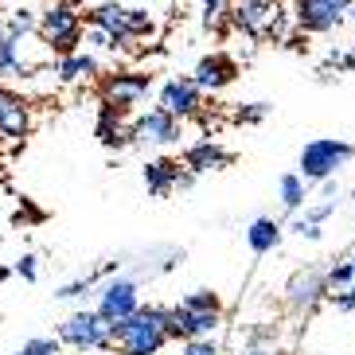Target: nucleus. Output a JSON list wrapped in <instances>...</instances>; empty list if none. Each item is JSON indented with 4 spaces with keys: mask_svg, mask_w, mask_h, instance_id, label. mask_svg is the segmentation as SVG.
Masks as SVG:
<instances>
[{
    "mask_svg": "<svg viewBox=\"0 0 355 355\" xmlns=\"http://www.w3.org/2000/svg\"><path fill=\"white\" fill-rule=\"evenodd\" d=\"M110 336H114V347L121 355H157L172 340L168 336V309H160V304L137 309L129 320L110 324Z\"/></svg>",
    "mask_w": 355,
    "mask_h": 355,
    "instance_id": "f257e3e1",
    "label": "nucleus"
},
{
    "mask_svg": "<svg viewBox=\"0 0 355 355\" xmlns=\"http://www.w3.org/2000/svg\"><path fill=\"white\" fill-rule=\"evenodd\" d=\"M230 24L250 40L285 43L293 35V12H282L277 0H230Z\"/></svg>",
    "mask_w": 355,
    "mask_h": 355,
    "instance_id": "f03ea898",
    "label": "nucleus"
},
{
    "mask_svg": "<svg viewBox=\"0 0 355 355\" xmlns=\"http://www.w3.org/2000/svg\"><path fill=\"white\" fill-rule=\"evenodd\" d=\"M40 40L59 55H74L78 43H83V16L74 4H63V0H51L47 8L40 12Z\"/></svg>",
    "mask_w": 355,
    "mask_h": 355,
    "instance_id": "7ed1b4c3",
    "label": "nucleus"
},
{
    "mask_svg": "<svg viewBox=\"0 0 355 355\" xmlns=\"http://www.w3.org/2000/svg\"><path fill=\"white\" fill-rule=\"evenodd\" d=\"M352 160V145L336 137H316L301 148V176L304 180H332Z\"/></svg>",
    "mask_w": 355,
    "mask_h": 355,
    "instance_id": "20e7f679",
    "label": "nucleus"
},
{
    "mask_svg": "<svg viewBox=\"0 0 355 355\" xmlns=\"http://www.w3.org/2000/svg\"><path fill=\"white\" fill-rule=\"evenodd\" d=\"M59 340L71 344V347H78V352H110V347H114L110 324H105L98 313H90V309L67 316V320L59 324Z\"/></svg>",
    "mask_w": 355,
    "mask_h": 355,
    "instance_id": "39448f33",
    "label": "nucleus"
},
{
    "mask_svg": "<svg viewBox=\"0 0 355 355\" xmlns=\"http://www.w3.org/2000/svg\"><path fill=\"white\" fill-rule=\"evenodd\" d=\"M355 0H293V24L304 35H324L347 20Z\"/></svg>",
    "mask_w": 355,
    "mask_h": 355,
    "instance_id": "423d86ee",
    "label": "nucleus"
},
{
    "mask_svg": "<svg viewBox=\"0 0 355 355\" xmlns=\"http://www.w3.org/2000/svg\"><path fill=\"white\" fill-rule=\"evenodd\" d=\"M137 309H141V297H137V282H129V277H110V282L98 289V309L94 313L102 316L105 324L129 320Z\"/></svg>",
    "mask_w": 355,
    "mask_h": 355,
    "instance_id": "0eeeda50",
    "label": "nucleus"
},
{
    "mask_svg": "<svg viewBox=\"0 0 355 355\" xmlns=\"http://www.w3.org/2000/svg\"><path fill=\"white\" fill-rule=\"evenodd\" d=\"M153 86V74H141V71H117V74H105L102 78V102L129 114L141 98L148 94Z\"/></svg>",
    "mask_w": 355,
    "mask_h": 355,
    "instance_id": "6e6552de",
    "label": "nucleus"
},
{
    "mask_svg": "<svg viewBox=\"0 0 355 355\" xmlns=\"http://www.w3.org/2000/svg\"><path fill=\"white\" fill-rule=\"evenodd\" d=\"M219 328V313H203V309H191V304L180 301L176 309H168V336L172 340H203Z\"/></svg>",
    "mask_w": 355,
    "mask_h": 355,
    "instance_id": "1a4fd4ad",
    "label": "nucleus"
},
{
    "mask_svg": "<svg viewBox=\"0 0 355 355\" xmlns=\"http://www.w3.org/2000/svg\"><path fill=\"white\" fill-rule=\"evenodd\" d=\"M160 110H168V114H176L180 121L184 117H199V110H203V90L196 86V78H168L164 86H160Z\"/></svg>",
    "mask_w": 355,
    "mask_h": 355,
    "instance_id": "9d476101",
    "label": "nucleus"
},
{
    "mask_svg": "<svg viewBox=\"0 0 355 355\" xmlns=\"http://www.w3.org/2000/svg\"><path fill=\"white\" fill-rule=\"evenodd\" d=\"M328 273L324 270H301L293 273L289 285H285V301H289V309H297V313H309L313 304H320L324 297H328Z\"/></svg>",
    "mask_w": 355,
    "mask_h": 355,
    "instance_id": "9b49d317",
    "label": "nucleus"
},
{
    "mask_svg": "<svg viewBox=\"0 0 355 355\" xmlns=\"http://www.w3.org/2000/svg\"><path fill=\"white\" fill-rule=\"evenodd\" d=\"M133 141L137 145H176L180 141V117L168 114V110H148V114H141L133 121Z\"/></svg>",
    "mask_w": 355,
    "mask_h": 355,
    "instance_id": "f8f14e48",
    "label": "nucleus"
},
{
    "mask_svg": "<svg viewBox=\"0 0 355 355\" xmlns=\"http://www.w3.org/2000/svg\"><path fill=\"white\" fill-rule=\"evenodd\" d=\"M28 129H32V105H28V98L8 90V86H0V137L24 141Z\"/></svg>",
    "mask_w": 355,
    "mask_h": 355,
    "instance_id": "ddd939ff",
    "label": "nucleus"
},
{
    "mask_svg": "<svg viewBox=\"0 0 355 355\" xmlns=\"http://www.w3.org/2000/svg\"><path fill=\"white\" fill-rule=\"evenodd\" d=\"M191 78H196L199 90L215 94V90H223V86H230L234 78H239V63H234L227 51H211V55H203V59L196 63Z\"/></svg>",
    "mask_w": 355,
    "mask_h": 355,
    "instance_id": "4468645a",
    "label": "nucleus"
},
{
    "mask_svg": "<svg viewBox=\"0 0 355 355\" xmlns=\"http://www.w3.org/2000/svg\"><path fill=\"white\" fill-rule=\"evenodd\" d=\"M98 141H102L105 148H125V145H137L133 141V125H125V114L121 110H114V105H105L98 110Z\"/></svg>",
    "mask_w": 355,
    "mask_h": 355,
    "instance_id": "2eb2a0df",
    "label": "nucleus"
},
{
    "mask_svg": "<svg viewBox=\"0 0 355 355\" xmlns=\"http://www.w3.org/2000/svg\"><path fill=\"white\" fill-rule=\"evenodd\" d=\"M86 20L94 24V28H105V32L121 43V51L133 47V35H129V8H121V4H98V8L86 12Z\"/></svg>",
    "mask_w": 355,
    "mask_h": 355,
    "instance_id": "dca6fc26",
    "label": "nucleus"
},
{
    "mask_svg": "<svg viewBox=\"0 0 355 355\" xmlns=\"http://www.w3.org/2000/svg\"><path fill=\"white\" fill-rule=\"evenodd\" d=\"M230 164V153L223 145H215V141H196V145H188V153H184V168L188 172H219V168Z\"/></svg>",
    "mask_w": 355,
    "mask_h": 355,
    "instance_id": "f3484780",
    "label": "nucleus"
},
{
    "mask_svg": "<svg viewBox=\"0 0 355 355\" xmlns=\"http://www.w3.org/2000/svg\"><path fill=\"white\" fill-rule=\"evenodd\" d=\"M180 180H184V168H180V160H148L145 164V184H148V196H168L172 188H180Z\"/></svg>",
    "mask_w": 355,
    "mask_h": 355,
    "instance_id": "a211bd4d",
    "label": "nucleus"
},
{
    "mask_svg": "<svg viewBox=\"0 0 355 355\" xmlns=\"http://www.w3.org/2000/svg\"><path fill=\"white\" fill-rule=\"evenodd\" d=\"M94 74H102V71H98V59H94V51L59 55V63H55V78H59L63 86H71V83H83V78H94Z\"/></svg>",
    "mask_w": 355,
    "mask_h": 355,
    "instance_id": "6ab92c4d",
    "label": "nucleus"
},
{
    "mask_svg": "<svg viewBox=\"0 0 355 355\" xmlns=\"http://www.w3.org/2000/svg\"><path fill=\"white\" fill-rule=\"evenodd\" d=\"M246 242H250L254 254H270L277 242H282V223L277 219H254L246 230Z\"/></svg>",
    "mask_w": 355,
    "mask_h": 355,
    "instance_id": "aec40b11",
    "label": "nucleus"
},
{
    "mask_svg": "<svg viewBox=\"0 0 355 355\" xmlns=\"http://www.w3.org/2000/svg\"><path fill=\"white\" fill-rule=\"evenodd\" d=\"M277 191H282L285 211H297L304 203V176H301V172H285L282 184H277Z\"/></svg>",
    "mask_w": 355,
    "mask_h": 355,
    "instance_id": "412c9836",
    "label": "nucleus"
},
{
    "mask_svg": "<svg viewBox=\"0 0 355 355\" xmlns=\"http://www.w3.org/2000/svg\"><path fill=\"white\" fill-rule=\"evenodd\" d=\"M83 43H86V51H94V55H98V51H121V43L105 32V28H94V24H86Z\"/></svg>",
    "mask_w": 355,
    "mask_h": 355,
    "instance_id": "4be33fe9",
    "label": "nucleus"
},
{
    "mask_svg": "<svg viewBox=\"0 0 355 355\" xmlns=\"http://www.w3.org/2000/svg\"><path fill=\"white\" fill-rule=\"evenodd\" d=\"M157 32V20L148 16V8H129V35L137 40H148V35Z\"/></svg>",
    "mask_w": 355,
    "mask_h": 355,
    "instance_id": "5701e85b",
    "label": "nucleus"
},
{
    "mask_svg": "<svg viewBox=\"0 0 355 355\" xmlns=\"http://www.w3.org/2000/svg\"><path fill=\"white\" fill-rule=\"evenodd\" d=\"M230 20V0H203V28H223Z\"/></svg>",
    "mask_w": 355,
    "mask_h": 355,
    "instance_id": "b1692460",
    "label": "nucleus"
},
{
    "mask_svg": "<svg viewBox=\"0 0 355 355\" xmlns=\"http://www.w3.org/2000/svg\"><path fill=\"white\" fill-rule=\"evenodd\" d=\"M273 105L270 102H250V105H239V114H234V121L239 125H261L266 117H270Z\"/></svg>",
    "mask_w": 355,
    "mask_h": 355,
    "instance_id": "393cba45",
    "label": "nucleus"
},
{
    "mask_svg": "<svg viewBox=\"0 0 355 355\" xmlns=\"http://www.w3.org/2000/svg\"><path fill=\"white\" fill-rule=\"evenodd\" d=\"M184 304H191V309H203V313H223V301H219V293H211V289H196L184 297Z\"/></svg>",
    "mask_w": 355,
    "mask_h": 355,
    "instance_id": "a878e982",
    "label": "nucleus"
},
{
    "mask_svg": "<svg viewBox=\"0 0 355 355\" xmlns=\"http://www.w3.org/2000/svg\"><path fill=\"white\" fill-rule=\"evenodd\" d=\"M344 285H352V261H340V266H332V270H328V289L340 293ZM332 293H328V297H332Z\"/></svg>",
    "mask_w": 355,
    "mask_h": 355,
    "instance_id": "bb28decb",
    "label": "nucleus"
},
{
    "mask_svg": "<svg viewBox=\"0 0 355 355\" xmlns=\"http://www.w3.org/2000/svg\"><path fill=\"white\" fill-rule=\"evenodd\" d=\"M12 355H59V344L47 340V336H40V340H28L20 352H12Z\"/></svg>",
    "mask_w": 355,
    "mask_h": 355,
    "instance_id": "cd10ccee",
    "label": "nucleus"
},
{
    "mask_svg": "<svg viewBox=\"0 0 355 355\" xmlns=\"http://www.w3.org/2000/svg\"><path fill=\"white\" fill-rule=\"evenodd\" d=\"M242 355H273V336L270 332H254L250 344L242 347Z\"/></svg>",
    "mask_w": 355,
    "mask_h": 355,
    "instance_id": "c85d7f7f",
    "label": "nucleus"
},
{
    "mask_svg": "<svg viewBox=\"0 0 355 355\" xmlns=\"http://www.w3.org/2000/svg\"><path fill=\"white\" fill-rule=\"evenodd\" d=\"M16 277H24V282H35V277H40V258H35V254H24V258H16Z\"/></svg>",
    "mask_w": 355,
    "mask_h": 355,
    "instance_id": "c756f323",
    "label": "nucleus"
},
{
    "mask_svg": "<svg viewBox=\"0 0 355 355\" xmlns=\"http://www.w3.org/2000/svg\"><path fill=\"white\" fill-rule=\"evenodd\" d=\"M184 355H219V344H215L211 336H203V340H188V344H184Z\"/></svg>",
    "mask_w": 355,
    "mask_h": 355,
    "instance_id": "7c9ffc66",
    "label": "nucleus"
},
{
    "mask_svg": "<svg viewBox=\"0 0 355 355\" xmlns=\"http://www.w3.org/2000/svg\"><path fill=\"white\" fill-rule=\"evenodd\" d=\"M332 301L340 313H355V285H347L344 293H332Z\"/></svg>",
    "mask_w": 355,
    "mask_h": 355,
    "instance_id": "2f4dec72",
    "label": "nucleus"
},
{
    "mask_svg": "<svg viewBox=\"0 0 355 355\" xmlns=\"http://www.w3.org/2000/svg\"><path fill=\"white\" fill-rule=\"evenodd\" d=\"M328 67H340V71H355V47L344 55H328Z\"/></svg>",
    "mask_w": 355,
    "mask_h": 355,
    "instance_id": "473e14b6",
    "label": "nucleus"
},
{
    "mask_svg": "<svg viewBox=\"0 0 355 355\" xmlns=\"http://www.w3.org/2000/svg\"><path fill=\"white\" fill-rule=\"evenodd\" d=\"M293 230H297V234H304V239H320V223H309V219H297L293 223Z\"/></svg>",
    "mask_w": 355,
    "mask_h": 355,
    "instance_id": "72a5a7b5",
    "label": "nucleus"
},
{
    "mask_svg": "<svg viewBox=\"0 0 355 355\" xmlns=\"http://www.w3.org/2000/svg\"><path fill=\"white\" fill-rule=\"evenodd\" d=\"M332 211H336V203H320V207H309V211H304V219H309V223H324Z\"/></svg>",
    "mask_w": 355,
    "mask_h": 355,
    "instance_id": "f704fd0d",
    "label": "nucleus"
},
{
    "mask_svg": "<svg viewBox=\"0 0 355 355\" xmlns=\"http://www.w3.org/2000/svg\"><path fill=\"white\" fill-rule=\"evenodd\" d=\"M16 219H24V223H40V219H43V211H35V207H28V203H24V207L16 211Z\"/></svg>",
    "mask_w": 355,
    "mask_h": 355,
    "instance_id": "c9c22d12",
    "label": "nucleus"
},
{
    "mask_svg": "<svg viewBox=\"0 0 355 355\" xmlns=\"http://www.w3.org/2000/svg\"><path fill=\"white\" fill-rule=\"evenodd\" d=\"M12 273H16V270H8V266H0V282H8Z\"/></svg>",
    "mask_w": 355,
    "mask_h": 355,
    "instance_id": "e433bc0d",
    "label": "nucleus"
},
{
    "mask_svg": "<svg viewBox=\"0 0 355 355\" xmlns=\"http://www.w3.org/2000/svg\"><path fill=\"white\" fill-rule=\"evenodd\" d=\"M347 261H352V285H355V254H352V258H347Z\"/></svg>",
    "mask_w": 355,
    "mask_h": 355,
    "instance_id": "4c0bfd02",
    "label": "nucleus"
},
{
    "mask_svg": "<svg viewBox=\"0 0 355 355\" xmlns=\"http://www.w3.org/2000/svg\"><path fill=\"white\" fill-rule=\"evenodd\" d=\"M347 20H352V24H355V4H352V12H347Z\"/></svg>",
    "mask_w": 355,
    "mask_h": 355,
    "instance_id": "58836bf2",
    "label": "nucleus"
},
{
    "mask_svg": "<svg viewBox=\"0 0 355 355\" xmlns=\"http://www.w3.org/2000/svg\"><path fill=\"white\" fill-rule=\"evenodd\" d=\"M63 4H74V8H78V4H83V0H63Z\"/></svg>",
    "mask_w": 355,
    "mask_h": 355,
    "instance_id": "ea45409f",
    "label": "nucleus"
},
{
    "mask_svg": "<svg viewBox=\"0 0 355 355\" xmlns=\"http://www.w3.org/2000/svg\"><path fill=\"white\" fill-rule=\"evenodd\" d=\"M4 35H8V32H4V24H0V43H4Z\"/></svg>",
    "mask_w": 355,
    "mask_h": 355,
    "instance_id": "a19ab883",
    "label": "nucleus"
}]
</instances>
